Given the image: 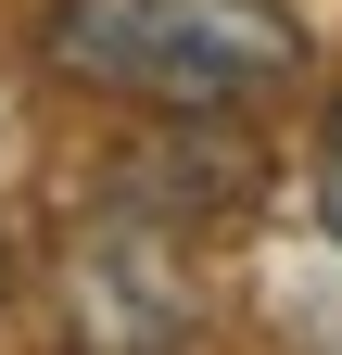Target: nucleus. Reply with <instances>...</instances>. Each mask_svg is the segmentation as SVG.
Returning <instances> with one entry per match:
<instances>
[{"label": "nucleus", "instance_id": "1", "mask_svg": "<svg viewBox=\"0 0 342 355\" xmlns=\"http://www.w3.org/2000/svg\"><path fill=\"white\" fill-rule=\"evenodd\" d=\"M38 64L140 114H241L305 76L291 0H38Z\"/></svg>", "mask_w": 342, "mask_h": 355}, {"label": "nucleus", "instance_id": "2", "mask_svg": "<svg viewBox=\"0 0 342 355\" xmlns=\"http://www.w3.org/2000/svg\"><path fill=\"white\" fill-rule=\"evenodd\" d=\"M317 229H330V254H342V102H330V127H317Z\"/></svg>", "mask_w": 342, "mask_h": 355}]
</instances>
